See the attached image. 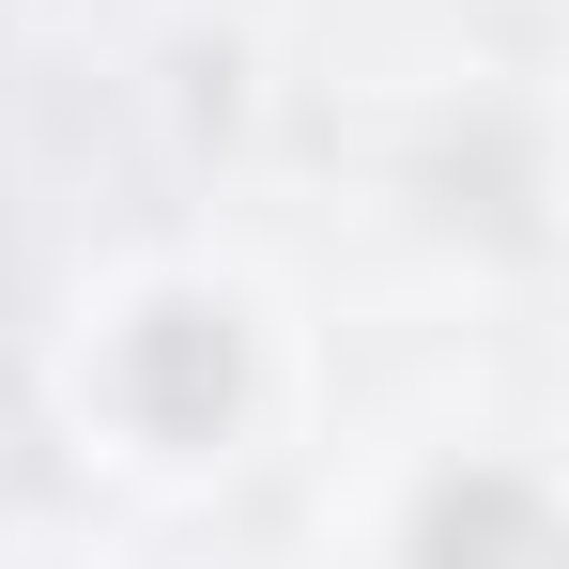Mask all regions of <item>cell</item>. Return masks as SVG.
I'll return each instance as SVG.
<instances>
[{
	"label": "cell",
	"instance_id": "2",
	"mask_svg": "<svg viewBox=\"0 0 569 569\" xmlns=\"http://www.w3.org/2000/svg\"><path fill=\"white\" fill-rule=\"evenodd\" d=\"M416 539H431V555H492V539H555V508L477 477V492H431V508H416Z\"/></svg>",
	"mask_w": 569,
	"mask_h": 569
},
{
	"label": "cell",
	"instance_id": "1",
	"mask_svg": "<svg viewBox=\"0 0 569 569\" xmlns=\"http://www.w3.org/2000/svg\"><path fill=\"white\" fill-rule=\"evenodd\" d=\"M108 400H123L139 447H231V416H247V323L216 292H154L108 339Z\"/></svg>",
	"mask_w": 569,
	"mask_h": 569
}]
</instances>
